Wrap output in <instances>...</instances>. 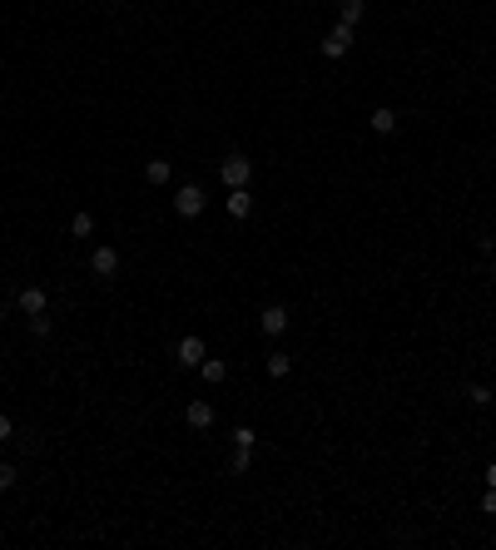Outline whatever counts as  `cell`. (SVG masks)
Instances as JSON below:
<instances>
[{
	"instance_id": "1",
	"label": "cell",
	"mask_w": 496,
	"mask_h": 550,
	"mask_svg": "<svg viewBox=\"0 0 496 550\" xmlns=\"http://www.w3.org/2000/svg\"><path fill=\"white\" fill-rule=\"evenodd\" d=\"M174 213H179V218H199V213H203V189H199V184H184V189L174 193Z\"/></svg>"
},
{
	"instance_id": "2",
	"label": "cell",
	"mask_w": 496,
	"mask_h": 550,
	"mask_svg": "<svg viewBox=\"0 0 496 550\" xmlns=\"http://www.w3.org/2000/svg\"><path fill=\"white\" fill-rule=\"evenodd\" d=\"M248 179H254V164H248L243 154H228L223 159V184L228 189H248Z\"/></svg>"
},
{
	"instance_id": "3",
	"label": "cell",
	"mask_w": 496,
	"mask_h": 550,
	"mask_svg": "<svg viewBox=\"0 0 496 550\" xmlns=\"http://www.w3.org/2000/svg\"><path fill=\"white\" fill-rule=\"evenodd\" d=\"M348 50H353V25L343 20V25H333V30H328V40H323V55H328V60H338V55H348Z\"/></svg>"
},
{
	"instance_id": "4",
	"label": "cell",
	"mask_w": 496,
	"mask_h": 550,
	"mask_svg": "<svg viewBox=\"0 0 496 550\" xmlns=\"http://www.w3.org/2000/svg\"><path fill=\"white\" fill-rule=\"evenodd\" d=\"M259 328H264L268 337L288 333V308H278V303H273V308H264V313H259Z\"/></svg>"
},
{
	"instance_id": "5",
	"label": "cell",
	"mask_w": 496,
	"mask_h": 550,
	"mask_svg": "<svg viewBox=\"0 0 496 550\" xmlns=\"http://www.w3.org/2000/svg\"><path fill=\"white\" fill-rule=\"evenodd\" d=\"M90 268L100 273V278H114V273H119V253H114V248H95V253H90Z\"/></svg>"
},
{
	"instance_id": "6",
	"label": "cell",
	"mask_w": 496,
	"mask_h": 550,
	"mask_svg": "<svg viewBox=\"0 0 496 550\" xmlns=\"http://www.w3.org/2000/svg\"><path fill=\"white\" fill-rule=\"evenodd\" d=\"M203 357H208L203 337H184V342H179V367H199Z\"/></svg>"
},
{
	"instance_id": "7",
	"label": "cell",
	"mask_w": 496,
	"mask_h": 550,
	"mask_svg": "<svg viewBox=\"0 0 496 550\" xmlns=\"http://www.w3.org/2000/svg\"><path fill=\"white\" fill-rule=\"evenodd\" d=\"M16 303H20V313H30V318H40V313H45V303H50V298H45V293H40V288H25V293H20V298H16Z\"/></svg>"
},
{
	"instance_id": "8",
	"label": "cell",
	"mask_w": 496,
	"mask_h": 550,
	"mask_svg": "<svg viewBox=\"0 0 496 550\" xmlns=\"http://www.w3.org/2000/svg\"><path fill=\"white\" fill-rule=\"evenodd\" d=\"M184 417H189V426H194V431L213 426V407H208V402H189V412H184Z\"/></svg>"
},
{
	"instance_id": "9",
	"label": "cell",
	"mask_w": 496,
	"mask_h": 550,
	"mask_svg": "<svg viewBox=\"0 0 496 550\" xmlns=\"http://www.w3.org/2000/svg\"><path fill=\"white\" fill-rule=\"evenodd\" d=\"M248 208H254L248 189H228V213H233V218H248Z\"/></svg>"
},
{
	"instance_id": "10",
	"label": "cell",
	"mask_w": 496,
	"mask_h": 550,
	"mask_svg": "<svg viewBox=\"0 0 496 550\" xmlns=\"http://www.w3.org/2000/svg\"><path fill=\"white\" fill-rule=\"evenodd\" d=\"M199 372H203V382L213 387V382H223V377H228V362H218V357H203V362H199Z\"/></svg>"
},
{
	"instance_id": "11",
	"label": "cell",
	"mask_w": 496,
	"mask_h": 550,
	"mask_svg": "<svg viewBox=\"0 0 496 550\" xmlns=\"http://www.w3.org/2000/svg\"><path fill=\"white\" fill-rule=\"evenodd\" d=\"M367 124H372L377 134H392V129H397V109H372V119H367Z\"/></svg>"
},
{
	"instance_id": "12",
	"label": "cell",
	"mask_w": 496,
	"mask_h": 550,
	"mask_svg": "<svg viewBox=\"0 0 496 550\" xmlns=\"http://www.w3.org/2000/svg\"><path fill=\"white\" fill-rule=\"evenodd\" d=\"M144 179H149V184H169V159H149V164H144Z\"/></svg>"
},
{
	"instance_id": "13",
	"label": "cell",
	"mask_w": 496,
	"mask_h": 550,
	"mask_svg": "<svg viewBox=\"0 0 496 550\" xmlns=\"http://www.w3.org/2000/svg\"><path fill=\"white\" fill-rule=\"evenodd\" d=\"M70 233H75V238H90V233H95V218H90V213H75V218H70Z\"/></svg>"
},
{
	"instance_id": "14",
	"label": "cell",
	"mask_w": 496,
	"mask_h": 550,
	"mask_svg": "<svg viewBox=\"0 0 496 550\" xmlns=\"http://www.w3.org/2000/svg\"><path fill=\"white\" fill-rule=\"evenodd\" d=\"M338 6H343V20H348V25H358V20H362V11H367L362 0H338Z\"/></svg>"
},
{
	"instance_id": "15",
	"label": "cell",
	"mask_w": 496,
	"mask_h": 550,
	"mask_svg": "<svg viewBox=\"0 0 496 550\" xmlns=\"http://www.w3.org/2000/svg\"><path fill=\"white\" fill-rule=\"evenodd\" d=\"M268 377H288V357L283 352H268Z\"/></svg>"
},
{
	"instance_id": "16",
	"label": "cell",
	"mask_w": 496,
	"mask_h": 550,
	"mask_svg": "<svg viewBox=\"0 0 496 550\" xmlns=\"http://www.w3.org/2000/svg\"><path fill=\"white\" fill-rule=\"evenodd\" d=\"M466 397H471V402H476V407H491V402H496V392H491V387H471V392H466Z\"/></svg>"
},
{
	"instance_id": "17",
	"label": "cell",
	"mask_w": 496,
	"mask_h": 550,
	"mask_svg": "<svg viewBox=\"0 0 496 550\" xmlns=\"http://www.w3.org/2000/svg\"><path fill=\"white\" fill-rule=\"evenodd\" d=\"M233 446H243V451H254V431H248V426H238V431H233Z\"/></svg>"
},
{
	"instance_id": "18",
	"label": "cell",
	"mask_w": 496,
	"mask_h": 550,
	"mask_svg": "<svg viewBox=\"0 0 496 550\" xmlns=\"http://www.w3.org/2000/svg\"><path fill=\"white\" fill-rule=\"evenodd\" d=\"M11 486H16V466L0 461V491H11Z\"/></svg>"
},
{
	"instance_id": "19",
	"label": "cell",
	"mask_w": 496,
	"mask_h": 550,
	"mask_svg": "<svg viewBox=\"0 0 496 550\" xmlns=\"http://www.w3.org/2000/svg\"><path fill=\"white\" fill-rule=\"evenodd\" d=\"M30 333H35V337H50V318H45V313H40V318H35V323H30Z\"/></svg>"
},
{
	"instance_id": "20",
	"label": "cell",
	"mask_w": 496,
	"mask_h": 550,
	"mask_svg": "<svg viewBox=\"0 0 496 550\" xmlns=\"http://www.w3.org/2000/svg\"><path fill=\"white\" fill-rule=\"evenodd\" d=\"M481 510H486V515H496V486H486V496H481Z\"/></svg>"
},
{
	"instance_id": "21",
	"label": "cell",
	"mask_w": 496,
	"mask_h": 550,
	"mask_svg": "<svg viewBox=\"0 0 496 550\" xmlns=\"http://www.w3.org/2000/svg\"><path fill=\"white\" fill-rule=\"evenodd\" d=\"M11 436H16V426H11V417H6V412H0V441H11Z\"/></svg>"
},
{
	"instance_id": "22",
	"label": "cell",
	"mask_w": 496,
	"mask_h": 550,
	"mask_svg": "<svg viewBox=\"0 0 496 550\" xmlns=\"http://www.w3.org/2000/svg\"><path fill=\"white\" fill-rule=\"evenodd\" d=\"M486 486H496V461H491V466H486Z\"/></svg>"
},
{
	"instance_id": "23",
	"label": "cell",
	"mask_w": 496,
	"mask_h": 550,
	"mask_svg": "<svg viewBox=\"0 0 496 550\" xmlns=\"http://www.w3.org/2000/svg\"><path fill=\"white\" fill-rule=\"evenodd\" d=\"M491 283H496V263H491Z\"/></svg>"
}]
</instances>
